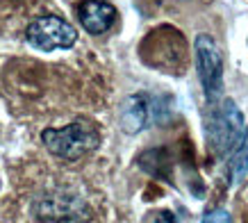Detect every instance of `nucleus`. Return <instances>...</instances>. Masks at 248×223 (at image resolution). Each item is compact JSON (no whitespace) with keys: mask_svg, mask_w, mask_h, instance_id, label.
Wrapping results in <instances>:
<instances>
[{"mask_svg":"<svg viewBox=\"0 0 248 223\" xmlns=\"http://www.w3.org/2000/svg\"><path fill=\"white\" fill-rule=\"evenodd\" d=\"M41 142L55 157L66 159V162H78L91 150L98 148L100 134L87 121H76L64 127H48L41 132Z\"/></svg>","mask_w":248,"mask_h":223,"instance_id":"1","label":"nucleus"},{"mask_svg":"<svg viewBox=\"0 0 248 223\" xmlns=\"http://www.w3.org/2000/svg\"><path fill=\"white\" fill-rule=\"evenodd\" d=\"M244 132V116L232 98H221L212 103L207 116V143L217 157H226L239 143Z\"/></svg>","mask_w":248,"mask_h":223,"instance_id":"2","label":"nucleus"},{"mask_svg":"<svg viewBox=\"0 0 248 223\" xmlns=\"http://www.w3.org/2000/svg\"><path fill=\"white\" fill-rule=\"evenodd\" d=\"M196 71L210 103L223 98V55L210 34H198L194 41Z\"/></svg>","mask_w":248,"mask_h":223,"instance_id":"3","label":"nucleus"},{"mask_svg":"<svg viewBox=\"0 0 248 223\" xmlns=\"http://www.w3.org/2000/svg\"><path fill=\"white\" fill-rule=\"evenodd\" d=\"M25 39L30 41L37 50L53 52L73 48L78 41V30L68 21L60 16H39L28 25Z\"/></svg>","mask_w":248,"mask_h":223,"instance_id":"4","label":"nucleus"},{"mask_svg":"<svg viewBox=\"0 0 248 223\" xmlns=\"http://www.w3.org/2000/svg\"><path fill=\"white\" fill-rule=\"evenodd\" d=\"M34 214L48 223H71L84 221L91 216L89 205L71 191H50L44 193L34 205Z\"/></svg>","mask_w":248,"mask_h":223,"instance_id":"5","label":"nucleus"},{"mask_svg":"<svg viewBox=\"0 0 248 223\" xmlns=\"http://www.w3.org/2000/svg\"><path fill=\"white\" fill-rule=\"evenodd\" d=\"M157 103L159 100H153V98L146 96V94L130 96L128 100L123 103V110H121V127L128 134L141 132L143 127L155 119V112L153 110H157Z\"/></svg>","mask_w":248,"mask_h":223,"instance_id":"6","label":"nucleus"},{"mask_svg":"<svg viewBox=\"0 0 248 223\" xmlns=\"http://www.w3.org/2000/svg\"><path fill=\"white\" fill-rule=\"evenodd\" d=\"M116 7L105 0H84L78 7V18L89 34H105L116 23Z\"/></svg>","mask_w":248,"mask_h":223,"instance_id":"7","label":"nucleus"},{"mask_svg":"<svg viewBox=\"0 0 248 223\" xmlns=\"http://www.w3.org/2000/svg\"><path fill=\"white\" fill-rule=\"evenodd\" d=\"M139 166H141L146 173H151L155 178L162 180H171V155L166 148H151L139 155Z\"/></svg>","mask_w":248,"mask_h":223,"instance_id":"8","label":"nucleus"},{"mask_svg":"<svg viewBox=\"0 0 248 223\" xmlns=\"http://www.w3.org/2000/svg\"><path fill=\"white\" fill-rule=\"evenodd\" d=\"M248 171V126L244 127L241 132V139L239 143L234 146V153H232V162H230V173H232V180L239 182Z\"/></svg>","mask_w":248,"mask_h":223,"instance_id":"9","label":"nucleus"},{"mask_svg":"<svg viewBox=\"0 0 248 223\" xmlns=\"http://www.w3.org/2000/svg\"><path fill=\"white\" fill-rule=\"evenodd\" d=\"M201 223H232V216H230L228 209L217 207V209H210V212L203 216Z\"/></svg>","mask_w":248,"mask_h":223,"instance_id":"10","label":"nucleus"},{"mask_svg":"<svg viewBox=\"0 0 248 223\" xmlns=\"http://www.w3.org/2000/svg\"><path fill=\"white\" fill-rule=\"evenodd\" d=\"M153 223H178V216L169 212V209H157L153 214Z\"/></svg>","mask_w":248,"mask_h":223,"instance_id":"11","label":"nucleus"}]
</instances>
